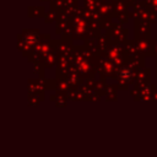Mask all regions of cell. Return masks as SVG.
I'll return each instance as SVG.
<instances>
[{
	"mask_svg": "<svg viewBox=\"0 0 157 157\" xmlns=\"http://www.w3.org/2000/svg\"><path fill=\"white\" fill-rule=\"evenodd\" d=\"M129 76H130V74H129V71H126V70H124V71H121V77H123V78H125V80H128V78H129Z\"/></svg>",
	"mask_w": 157,
	"mask_h": 157,
	"instance_id": "cell-1",
	"label": "cell"
}]
</instances>
